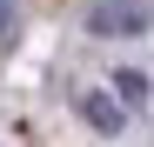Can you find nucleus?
<instances>
[{"instance_id":"nucleus-1","label":"nucleus","mask_w":154,"mask_h":147,"mask_svg":"<svg viewBox=\"0 0 154 147\" xmlns=\"http://www.w3.org/2000/svg\"><path fill=\"white\" fill-rule=\"evenodd\" d=\"M147 20H154L147 0H94V7H87V27L94 34H141Z\"/></svg>"},{"instance_id":"nucleus-2","label":"nucleus","mask_w":154,"mask_h":147,"mask_svg":"<svg viewBox=\"0 0 154 147\" xmlns=\"http://www.w3.org/2000/svg\"><path fill=\"white\" fill-rule=\"evenodd\" d=\"M81 114H87V127L121 134V100H114V94H81Z\"/></svg>"},{"instance_id":"nucleus-3","label":"nucleus","mask_w":154,"mask_h":147,"mask_svg":"<svg viewBox=\"0 0 154 147\" xmlns=\"http://www.w3.org/2000/svg\"><path fill=\"white\" fill-rule=\"evenodd\" d=\"M121 100H134V107L147 100V74H134V67H121Z\"/></svg>"},{"instance_id":"nucleus-4","label":"nucleus","mask_w":154,"mask_h":147,"mask_svg":"<svg viewBox=\"0 0 154 147\" xmlns=\"http://www.w3.org/2000/svg\"><path fill=\"white\" fill-rule=\"evenodd\" d=\"M0 40H14V0H0Z\"/></svg>"}]
</instances>
